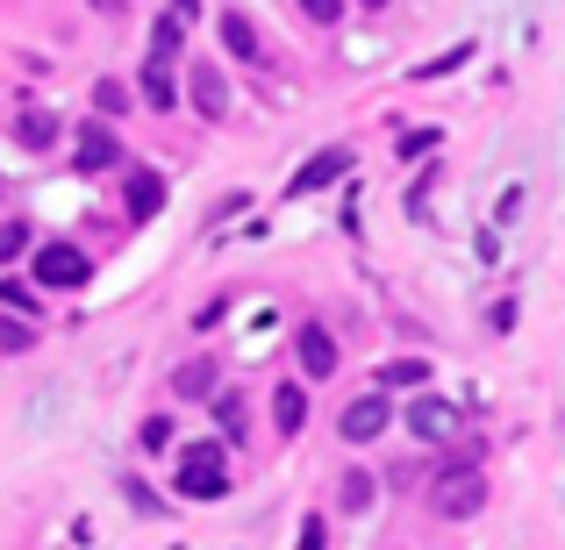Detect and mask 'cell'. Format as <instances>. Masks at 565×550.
<instances>
[{
	"instance_id": "cell-1",
	"label": "cell",
	"mask_w": 565,
	"mask_h": 550,
	"mask_svg": "<svg viewBox=\"0 0 565 550\" xmlns=\"http://www.w3.org/2000/svg\"><path fill=\"white\" fill-rule=\"evenodd\" d=\"M172 486H180L186 500H222L230 494V457H222V443H193V451H180Z\"/></svg>"
},
{
	"instance_id": "cell-2",
	"label": "cell",
	"mask_w": 565,
	"mask_h": 550,
	"mask_svg": "<svg viewBox=\"0 0 565 550\" xmlns=\"http://www.w3.org/2000/svg\"><path fill=\"white\" fill-rule=\"evenodd\" d=\"M429 500H437L444 522H466V515H480V508H487V479H480L472 465H451V472L437 479V494H429Z\"/></svg>"
},
{
	"instance_id": "cell-3",
	"label": "cell",
	"mask_w": 565,
	"mask_h": 550,
	"mask_svg": "<svg viewBox=\"0 0 565 550\" xmlns=\"http://www.w3.org/2000/svg\"><path fill=\"white\" fill-rule=\"evenodd\" d=\"M36 279L51 293H72V287H86V279H94V258H86L79 244H43L36 250Z\"/></svg>"
},
{
	"instance_id": "cell-4",
	"label": "cell",
	"mask_w": 565,
	"mask_h": 550,
	"mask_svg": "<svg viewBox=\"0 0 565 550\" xmlns=\"http://www.w3.org/2000/svg\"><path fill=\"white\" fill-rule=\"evenodd\" d=\"M344 172H351V143H330V151H316L301 172H294V180H287V193L301 201V193H322L330 180H344Z\"/></svg>"
},
{
	"instance_id": "cell-5",
	"label": "cell",
	"mask_w": 565,
	"mask_h": 550,
	"mask_svg": "<svg viewBox=\"0 0 565 550\" xmlns=\"http://www.w3.org/2000/svg\"><path fill=\"white\" fill-rule=\"evenodd\" d=\"M294 358H301L308 379H330V371L344 365V358H337V336L322 330V322H301V336H294Z\"/></svg>"
},
{
	"instance_id": "cell-6",
	"label": "cell",
	"mask_w": 565,
	"mask_h": 550,
	"mask_svg": "<svg viewBox=\"0 0 565 550\" xmlns=\"http://www.w3.org/2000/svg\"><path fill=\"white\" fill-rule=\"evenodd\" d=\"M386 422H394V408H386V393H365V400H351L344 408V443H373V436H386Z\"/></svg>"
},
{
	"instance_id": "cell-7",
	"label": "cell",
	"mask_w": 565,
	"mask_h": 550,
	"mask_svg": "<svg viewBox=\"0 0 565 550\" xmlns=\"http://www.w3.org/2000/svg\"><path fill=\"white\" fill-rule=\"evenodd\" d=\"M408 429H415L423 443H444V436H458V408H451V400H437V393H423V400L408 408Z\"/></svg>"
},
{
	"instance_id": "cell-8",
	"label": "cell",
	"mask_w": 565,
	"mask_h": 550,
	"mask_svg": "<svg viewBox=\"0 0 565 550\" xmlns=\"http://www.w3.org/2000/svg\"><path fill=\"white\" fill-rule=\"evenodd\" d=\"M115 158H122L115 129H108V122H86V129H79V151H72V165H79V172H108Z\"/></svg>"
},
{
	"instance_id": "cell-9",
	"label": "cell",
	"mask_w": 565,
	"mask_h": 550,
	"mask_svg": "<svg viewBox=\"0 0 565 550\" xmlns=\"http://www.w3.org/2000/svg\"><path fill=\"white\" fill-rule=\"evenodd\" d=\"M122 201H129V215H137V222H151L158 207H166V180H158L151 165H137V172L122 180Z\"/></svg>"
},
{
	"instance_id": "cell-10",
	"label": "cell",
	"mask_w": 565,
	"mask_h": 550,
	"mask_svg": "<svg viewBox=\"0 0 565 550\" xmlns=\"http://www.w3.org/2000/svg\"><path fill=\"white\" fill-rule=\"evenodd\" d=\"M193 108H201L207 122H230V86H222L215 65H193Z\"/></svg>"
},
{
	"instance_id": "cell-11",
	"label": "cell",
	"mask_w": 565,
	"mask_h": 550,
	"mask_svg": "<svg viewBox=\"0 0 565 550\" xmlns=\"http://www.w3.org/2000/svg\"><path fill=\"white\" fill-rule=\"evenodd\" d=\"M143 100H151L158 115L180 108V79H172V57H151V65H143Z\"/></svg>"
},
{
	"instance_id": "cell-12",
	"label": "cell",
	"mask_w": 565,
	"mask_h": 550,
	"mask_svg": "<svg viewBox=\"0 0 565 550\" xmlns=\"http://www.w3.org/2000/svg\"><path fill=\"white\" fill-rule=\"evenodd\" d=\"M14 143H22V151H51V143H57V115H51V108H22Z\"/></svg>"
},
{
	"instance_id": "cell-13",
	"label": "cell",
	"mask_w": 565,
	"mask_h": 550,
	"mask_svg": "<svg viewBox=\"0 0 565 550\" xmlns=\"http://www.w3.org/2000/svg\"><path fill=\"white\" fill-rule=\"evenodd\" d=\"M222 43H230V57H244V65H258V29H250L244 8L222 14Z\"/></svg>"
},
{
	"instance_id": "cell-14",
	"label": "cell",
	"mask_w": 565,
	"mask_h": 550,
	"mask_svg": "<svg viewBox=\"0 0 565 550\" xmlns=\"http://www.w3.org/2000/svg\"><path fill=\"white\" fill-rule=\"evenodd\" d=\"M301 422H308V393L301 386H279L273 393V429L279 436H301Z\"/></svg>"
},
{
	"instance_id": "cell-15",
	"label": "cell",
	"mask_w": 565,
	"mask_h": 550,
	"mask_svg": "<svg viewBox=\"0 0 565 550\" xmlns=\"http://www.w3.org/2000/svg\"><path fill=\"white\" fill-rule=\"evenodd\" d=\"M337 500H344V515H365V508H373V472H344Z\"/></svg>"
},
{
	"instance_id": "cell-16",
	"label": "cell",
	"mask_w": 565,
	"mask_h": 550,
	"mask_svg": "<svg viewBox=\"0 0 565 550\" xmlns=\"http://www.w3.org/2000/svg\"><path fill=\"white\" fill-rule=\"evenodd\" d=\"M207 386H215V358H193L172 371V393H207Z\"/></svg>"
},
{
	"instance_id": "cell-17",
	"label": "cell",
	"mask_w": 565,
	"mask_h": 550,
	"mask_svg": "<svg viewBox=\"0 0 565 550\" xmlns=\"http://www.w3.org/2000/svg\"><path fill=\"white\" fill-rule=\"evenodd\" d=\"M429 379V358H394V365H380V386H423Z\"/></svg>"
},
{
	"instance_id": "cell-18",
	"label": "cell",
	"mask_w": 565,
	"mask_h": 550,
	"mask_svg": "<svg viewBox=\"0 0 565 550\" xmlns=\"http://www.w3.org/2000/svg\"><path fill=\"white\" fill-rule=\"evenodd\" d=\"M180 36H186V14H158V29H151V51H158V57H172V51H180Z\"/></svg>"
},
{
	"instance_id": "cell-19",
	"label": "cell",
	"mask_w": 565,
	"mask_h": 550,
	"mask_svg": "<svg viewBox=\"0 0 565 550\" xmlns=\"http://www.w3.org/2000/svg\"><path fill=\"white\" fill-rule=\"evenodd\" d=\"M94 108L122 122V108H129V86H122V79H100V86H94Z\"/></svg>"
},
{
	"instance_id": "cell-20",
	"label": "cell",
	"mask_w": 565,
	"mask_h": 550,
	"mask_svg": "<svg viewBox=\"0 0 565 550\" xmlns=\"http://www.w3.org/2000/svg\"><path fill=\"white\" fill-rule=\"evenodd\" d=\"M466 57H472V43H458V51H444V57H429V65H423V72H415V79H437V72H458V65H466Z\"/></svg>"
},
{
	"instance_id": "cell-21",
	"label": "cell",
	"mask_w": 565,
	"mask_h": 550,
	"mask_svg": "<svg viewBox=\"0 0 565 550\" xmlns=\"http://www.w3.org/2000/svg\"><path fill=\"white\" fill-rule=\"evenodd\" d=\"M429 143H437V129H408V137L394 143V158H429Z\"/></svg>"
},
{
	"instance_id": "cell-22",
	"label": "cell",
	"mask_w": 565,
	"mask_h": 550,
	"mask_svg": "<svg viewBox=\"0 0 565 550\" xmlns=\"http://www.w3.org/2000/svg\"><path fill=\"white\" fill-rule=\"evenodd\" d=\"M0 301H8V308H14V315H29V308H36V293H29V287H22V279H0Z\"/></svg>"
},
{
	"instance_id": "cell-23",
	"label": "cell",
	"mask_w": 565,
	"mask_h": 550,
	"mask_svg": "<svg viewBox=\"0 0 565 550\" xmlns=\"http://www.w3.org/2000/svg\"><path fill=\"white\" fill-rule=\"evenodd\" d=\"M29 250V222H8V229H0V258H22Z\"/></svg>"
},
{
	"instance_id": "cell-24",
	"label": "cell",
	"mask_w": 565,
	"mask_h": 550,
	"mask_svg": "<svg viewBox=\"0 0 565 550\" xmlns=\"http://www.w3.org/2000/svg\"><path fill=\"white\" fill-rule=\"evenodd\" d=\"M172 443V414H151V422H143V451H166Z\"/></svg>"
},
{
	"instance_id": "cell-25",
	"label": "cell",
	"mask_w": 565,
	"mask_h": 550,
	"mask_svg": "<svg viewBox=\"0 0 565 550\" xmlns=\"http://www.w3.org/2000/svg\"><path fill=\"white\" fill-rule=\"evenodd\" d=\"M215 422L236 436V429H244V400H236V393H222V400H215Z\"/></svg>"
},
{
	"instance_id": "cell-26",
	"label": "cell",
	"mask_w": 565,
	"mask_h": 550,
	"mask_svg": "<svg viewBox=\"0 0 565 550\" xmlns=\"http://www.w3.org/2000/svg\"><path fill=\"white\" fill-rule=\"evenodd\" d=\"M322 537H330V529H322V515H308V522H301V543H294V550H322Z\"/></svg>"
},
{
	"instance_id": "cell-27",
	"label": "cell",
	"mask_w": 565,
	"mask_h": 550,
	"mask_svg": "<svg viewBox=\"0 0 565 550\" xmlns=\"http://www.w3.org/2000/svg\"><path fill=\"white\" fill-rule=\"evenodd\" d=\"M0 344H8V358H22V351H29V322H8V336H0Z\"/></svg>"
},
{
	"instance_id": "cell-28",
	"label": "cell",
	"mask_w": 565,
	"mask_h": 550,
	"mask_svg": "<svg viewBox=\"0 0 565 550\" xmlns=\"http://www.w3.org/2000/svg\"><path fill=\"white\" fill-rule=\"evenodd\" d=\"M308 14H316V22H337V14H344V0H301Z\"/></svg>"
},
{
	"instance_id": "cell-29",
	"label": "cell",
	"mask_w": 565,
	"mask_h": 550,
	"mask_svg": "<svg viewBox=\"0 0 565 550\" xmlns=\"http://www.w3.org/2000/svg\"><path fill=\"white\" fill-rule=\"evenodd\" d=\"M86 8H94V14H122V0H86Z\"/></svg>"
},
{
	"instance_id": "cell-30",
	"label": "cell",
	"mask_w": 565,
	"mask_h": 550,
	"mask_svg": "<svg viewBox=\"0 0 565 550\" xmlns=\"http://www.w3.org/2000/svg\"><path fill=\"white\" fill-rule=\"evenodd\" d=\"M166 8H172V14H193V0H166Z\"/></svg>"
},
{
	"instance_id": "cell-31",
	"label": "cell",
	"mask_w": 565,
	"mask_h": 550,
	"mask_svg": "<svg viewBox=\"0 0 565 550\" xmlns=\"http://www.w3.org/2000/svg\"><path fill=\"white\" fill-rule=\"evenodd\" d=\"M359 8H386V0H359Z\"/></svg>"
}]
</instances>
